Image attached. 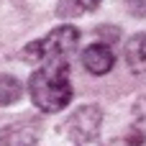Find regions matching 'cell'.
I'll use <instances>...</instances> for the list:
<instances>
[{"mask_svg":"<svg viewBox=\"0 0 146 146\" xmlns=\"http://www.w3.org/2000/svg\"><path fill=\"white\" fill-rule=\"evenodd\" d=\"M28 95L44 113H59L72 100L69 64L67 59H46L28 80Z\"/></svg>","mask_w":146,"mask_h":146,"instance_id":"6da1fadb","label":"cell"},{"mask_svg":"<svg viewBox=\"0 0 146 146\" xmlns=\"http://www.w3.org/2000/svg\"><path fill=\"white\" fill-rule=\"evenodd\" d=\"M77 41H80V31L69 23L64 26H56L54 31H49L44 38L38 41H31L26 49H23V59L26 62H46V59H67L74 49H77Z\"/></svg>","mask_w":146,"mask_h":146,"instance_id":"7a4b0ae2","label":"cell"},{"mask_svg":"<svg viewBox=\"0 0 146 146\" xmlns=\"http://www.w3.org/2000/svg\"><path fill=\"white\" fill-rule=\"evenodd\" d=\"M100 126H103V110L98 105H82V108H77L67 118L64 133H67L69 141H74L77 146H87V144L98 141Z\"/></svg>","mask_w":146,"mask_h":146,"instance_id":"3957f363","label":"cell"},{"mask_svg":"<svg viewBox=\"0 0 146 146\" xmlns=\"http://www.w3.org/2000/svg\"><path fill=\"white\" fill-rule=\"evenodd\" d=\"M82 64H85V69H87L90 74H95V77L108 74V72L113 69V64H115L113 49H110L108 44H103V41L90 44V46L82 51Z\"/></svg>","mask_w":146,"mask_h":146,"instance_id":"277c9868","label":"cell"},{"mask_svg":"<svg viewBox=\"0 0 146 146\" xmlns=\"http://www.w3.org/2000/svg\"><path fill=\"white\" fill-rule=\"evenodd\" d=\"M38 141V123L21 121L0 128V146H36Z\"/></svg>","mask_w":146,"mask_h":146,"instance_id":"5b68a950","label":"cell"},{"mask_svg":"<svg viewBox=\"0 0 146 146\" xmlns=\"http://www.w3.org/2000/svg\"><path fill=\"white\" fill-rule=\"evenodd\" d=\"M123 56H126V64L133 74H144L146 72V33H133L126 41Z\"/></svg>","mask_w":146,"mask_h":146,"instance_id":"8992f818","label":"cell"},{"mask_svg":"<svg viewBox=\"0 0 146 146\" xmlns=\"http://www.w3.org/2000/svg\"><path fill=\"white\" fill-rule=\"evenodd\" d=\"M100 5V0H59L56 3V15L59 18H77L82 13H90Z\"/></svg>","mask_w":146,"mask_h":146,"instance_id":"52a82bcc","label":"cell"},{"mask_svg":"<svg viewBox=\"0 0 146 146\" xmlns=\"http://www.w3.org/2000/svg\"><path fill=\"white\" fill-rule=\"evenodd\" d=\"M23 95V85L13 74H0V105H13Z\"/></svg>","mask_w":146,"mask_h":146,"instance_id":"ba28073f","label":"cell"},{"mask_svg":"<svg viewBox=\"0 0 146 146\" xmlns=\"http://www.w3.org/2000/svg\"><path fill=\"white\" fill-rule=\"evenodd\" d=\"M133 128L146 136V95L139 98V103L133 105Z\"/></svg>","mask_w":146,"mask_h":146,"instance_id":"9c48e42d","label":"cell"},{"mask_svg":"<svg viewBox=\"0 0 146 146\" xmlns=\"http://www.w3.org/2000/svg\"><path fill=\"white\" fill-rule=\"evenodd\" d=\"M133 18H146V0H123Z\"/></svg>","mask_w":146,"mask_h":146,"instance_id":"30bf717a","label":"cell"},{"mask_svg":"<svg viewBox=\"0 0 146 146\" xmlns=\"http://www.w3.org/2000/svg\"><path fill=\"white\" fill-rule=\"evenodd\" d=\"M108 146H131V144H128L126 139H115V141H110Z\"/></svg>","mask_w":146,"mask_h":146,"instance_id":"8fae6325","label":"cell"}]
</instances>
